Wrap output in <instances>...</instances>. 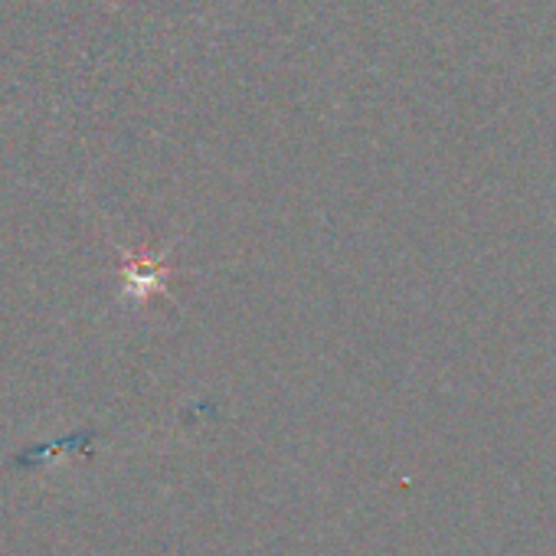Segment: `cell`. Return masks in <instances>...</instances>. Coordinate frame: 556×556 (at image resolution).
<instances>
[{"instance_id":"1","label":"cell","mask_w":556,"mask_h":556,"mask_svg":"<svg viewBox=\"0 0 556 556\" xmlns=\"http://www.w3.org/2000/svg\"><path fill=\"white\" fill-rule=\"evenodd\" d=\"M170 268L161 258L151 255H131L125 262V282H128V295L135 299H151L157 292H164Z\"/></svg>"}]
</instances>
